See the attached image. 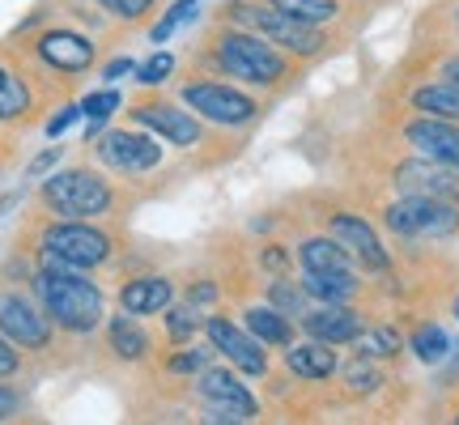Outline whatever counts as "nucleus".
I'll return each instance as SVG.
<instances>
[{
    "label": "nucleus",
    "mask_w": 459,
    "mask_h": 425,
    "mask_svg": "<svg viewBox=\"0 0 459 425\" xmlns=\"http://www.w3.org/2000/svg\"><path fill=\"white\" fill-rule=\"evenodd\" d=\"M34 290L43 298V311L68 332H94L102 324V294L99 285L68 273V264H43V273L34 281Z\"/></svg>",
    "instance_id": "obj_1"
},
{
    "label": "nucleus",
    "mask_w": 459,
    "mask_h": 425,
    "mask_svg": "<svg viewBox=\"0 0 459 425\" xmlns=\"http://www.w3.org/2000/svg\"><path fill=\"white\" fill-rule=\"evenodd\" d=\"M213 51H217V65H221V73L238 77V82L277 85L281 77H285V60H281V51L273 48L268 39L226 30V34H217Z\"/></svg>",
    "instance_id": "obj_2"
},
{
    "label": "nucleus",
    "mask_w": 459,
    "mask_h": 425,
    "mask_svg": "<svg viewBox=\"0 0 459 425\" xmlns=\"http://www.w3.org/2000/svg\"><path fill=\"white\" fill-rule=\"evenodd\" d=\"M43 204L68 221H85L111 209V187L94 170H60L43 183Z\"/></svg>",
    "instance_id": "obj_3"
},
{
    "label": "nucleus",
    "mask_w": 459,
    "mask_h": 425,
    "mask_svg": "<svg viewBox=\"0 0 459 425\" xmlns=\"http://www.w3.org/2000/svg\"><path fill=\"white\" fill-rule=\"evenodd\" d=\"M387 226L400 239H451L459 230V209H455V200L404 196L387 209Z\"/></svg>",
    "instance_id": "obj_4"
},
{
    "label": "nucleus",
    "mask_w": 459,
    "mask_h": 425,
    "mask_svg": "<svg viewBox=\"0 0 459 425\" xmlns=\"http://www.w3.org/2000/svg\"><path fill=\"white\" fill-rule=\"evenodd\" d=\"M111 256V239L85 221H60L43 234V264H68V268H94Z\"/></svg>",
    "instance_id": "obj_5"
},
{
    "label": "nucleus",
    "mask_w": 459,
    "mask_h": 425,
    "mask_svg": "<svg viewBox=\"0 0 459 425\" xmlns=\"http://www.w3.org/2000/svg\"><path fill=\"white\" fill-rule=\"evenodd\" d=\"M234 17L247 22L251 30H260L268 43L294 51V56H319L324 51V34L315 30L311 22H298V17L281 13V9H255V4H234Z\"/></svg>",
    "instance_id": "obj_6"
},
{
    "label": "nucleus",
    "mask_w": 459,
    "mask_h": 425,
    "mask_svg": "<svg viewBox=\"0 0 459 425\" xmlns=\"http://www.w3.org/2000/svg\"><path fill=\"white\" fill-rule=\"evenodd\" d=\"M183 102L200 115V119H209V124H221V128H243L255 119V102L238 94V90H230V85H217V82H196L183 90Z\"/></svg>",
    "instance_id": "obj_7"
},
{
    "label": "nucleus",
    "mask_w": 459,
    "mask_h": 425,
    "mask_svg": "<svg viewBox=\"0 0 459 425\" xmlns=\"http://www.w3.org/2000/svg\"><path fill=\"white\" fill-rule=\"evenodd\" d=\"M200 400L209 417L204 421H251L255 417V400L230 370H200Z\"/></svg>",
    "instance_id": "obj_8"
},
{
    "label": "nucleus",
    "mask_w": 459,
    "mask_h": 425,
    "mask_svg": "<svg viewBox=\"0 0 459 425\" xmlns=\"http://www.w3.org/2000/svg\"><path fill=\"white\" fill-rule=\"evenodd\" d=\"M99 158L119 175H141L162 162V145L141 132H107L99 141Z\"/></svg>",
    "instance_id": "obj_9"
},
{
    "label": "nucleus",
    "mask_w": 459,
    "mask_h": 425,
    "mask_svg": "<svg viewBox=\"0 0 459 425\" xmlns=\"http://www.w3.org/2000/svg\"><path fill=\"white\" fill-rule=\"evenodd\" d=\"M395 187L404 196H438V200H455L459 204V166L434 162V158L404 162L395 170Z\"/></svg>",
    "instance_id": "obj_10"
},
{
    "label": "nucleus",
    "mask_w": 459,
    "mask_h": 425,
    "mask_svg": "<svg viewBox=\"0 0 459 425\" xmlns=\"http://www.w3.org/2000/svg\"><path fill=\"white\" fill-rule=\"evenodd\" d=\"M204 332H209V341H213L217 353H221L230 366H238L243 375H264V370H268V358H264L260 341H255V336H247V332H238L230 319L213 315V319L204 324Z\"/></svg>",
    "instance_id": "obj_11"
},
{
    "label": "nucleus",
    "mask_w": 459,
    "mask_h": 425,
    "mask_svg": "<svg viewBox=\"0 0 459 425\" xmlns=\"http://www.w3.org/2000/svg\"><path fill=\"white\" fill-rule=\"evenodd\" d=\"M0 332H4L17 349H48V341H51L48 315H39L26 298H17V294L0 298Z\"/></svg>",
    "instance_id": "obj_12"
},
{
    "label": "nucleus",
    "mask_w": 459,
    "mask_h": 425,
    "mask_svg": "<svg viewBox=\"0 0 459 425\" xmlns=\"http://www.w3.org/2000/svg\"><path fill=\"white\" fill-rule=\"evenodd\" d=\"M132 119L136 124H145L153 128L162 141L170 145H196L200 141V124L192 111H179V107H170V102H141V107H132Z\"/></svg>",
    "instance_id": "obj_13"
},
{
    "label": "nucleus",
    "mask_w": 459,
    "mask_h": 425,
    "mask_svg": "<svg viewBox=\"0 0 459 425\" xmlns=\"http://www.w3.org/2000/svg\"><path fill=\"white\" fill-rule=\"evenodd\" d=\"M404 136H409V145H417L426 158H434V162L459 166V128H455V119H438V115H429V119L409 124Z\"/></svg>",
    "instance_id": "obj_14"
},
{
    "label": "nucleus",
    "mask_w": 459,
    "mask_h": 425,
    "mask_svg": "<svg viewBox=\"0 0 459 425\" xmlns=\"http://www.w3.org/2000/svg\"><path fill=\"white\" fill-rule=\"evenodd\" d=\"M332 239L344 247V251H353L366 268H375V273H383L387 268V251H383V243H378V234L361 217H353V212H341V217H332Z\"/></svg>",
    "instance_id": "obj_15"
},
{
    "label": "nucleus",
    "mask_w": 459,
    "mask_h": 425,
    "mask_svg": "<svg viewBox=\"0 0 459 425\" xmlns=\"http://www.w3.org/2000/svg\"><path fill=\"white\" fill-rule=\"evenodd\" d=\"M39 56L60 73H82V68L94 65V43L73 30H48L39 39Z\"/></svg>",
    "instance_id": "obj_16"
},
{
    "label": "nucleus",
    "mask_w": 459,
    "mask_h": 425,
    "mask_svg": "<svg viewBox=\"0 0 459 425\" xmlns=\"http://www.w3.org/2000/svg\"><path fill=\"white\" fill-rule=\"evenodd\" d=\"M302 327L311 332L315 341H328V344H349L358 341L361 332V315L353 307H344V302H328L324 311H311L302 319Z\"/></svg>",
    "instance_id": "obj_17"
},
{
    "label": "nucleus",
    "mask_w": 459,
    "mask_h": 425,
    "mask_svg": "<svg viewBox=\"0 0 459 425\" xmlns=\"http://www.w3.org/2000/svg\"><path fill=\"white\" fill-rule=\"evenodd\" d=\"M119 307L128 315H158L170 307V281L166 277H141V281H128L119 290Z\"/></svg>",
    "instance_id": "obj_18"
},
{
    "label": "nucleus",
    "mask_w": 459,
    "mask_h": 425,
    "mask_svg": "<svg viewBox=\"0 0 459 425\" xmlns=\"http://www.w3.org/2000/svg\"><path fill=\"white\" fill-rule=\"evenodd\" d=\"M285 361H290V370H294L298 378H332L336 375V353L328 349V341L294 344V349L285 353Z\"/></svg>",
    "instance_id": "obj_19"
},
{
    "label": "nucleus",
    "mask_w": 459,
    "mask_h": 425,
    "mask_svg": "<svg viewBox=\"0 0 459 425\" xmlns=\"http://www.w3.org/2000/svg\"><path fill=\"white\" fill-rule=\"evenodd\" d=\"M302 268L307 273H349V251L336 239H311L302 243Z\"/></svg>",
    "instance_id": "obj_20"
},
{
    "label": "nucleus",
    "mask_w": 459,
    "mask_h": 425,
    "mask_svg": "<svg viewBox=\"0 0 459 425\" xmlns=\"http://www.w3.org/2000/svg\"><path fill=\"white\" fill-rule=\"evenodd\" d=\"M302 290H307V298H319V302H349L358 294V281H353V273H307Z\"/></svg>",
    "instance_id": "obj_21"
},
{
    "label": "nucleus",
    "mask_w": 459,
    "mask_h": 425,
    "mask_svg": "<svg viewBox=\"0 0 459 425\" xmlns=\"http://www.w3.org/2000/svg\"><path fill=\"white\" fill-rule=\"evenodd\" d=\"M412 107L426 115H438V119H455L459 124V85L443 82V85H426L412 94Z\"/></svg>",
    "instance_id": "obj_22"
},
{
    "label": "nucleus",
    "mask_w": 459,
    "mask_h": 425,
    "mask_svg": "<svg viewBox=\"0 0 459 425\" xmlns=\"http://www.w3.org/2000/svg\"><path fill=\"white\" fill-rule=\"evenodd\" d=\"M247 327H251V336L260 344H290L294 341L285 315L273 311V307H251V311H247Z\"/></svg>",
    "instance_id": "obj_23"
},
{
    "label": "nucleus",
    "mask_w": 459,
    "mask_h": 425,
    "mask_svg": "<svg viewBox=\"0 0 459 425\" xmlns=\"http://www.w3.org/2000/svg\"><path fill=\"white\" fill-rule=\"evenodd\" d=\"M111 349L119 353L124 361H136V358H145V349H149V336L136 327V319H132L128 311L124 315H115L111 319Z\"/></svg>",
    "instance_id": "obj_24"
},
{
    "label": "nucleus",
    "mask_w": 459,
    "mask_h": 425,
    "mask_svg": "<svg viewBox=\"0 0 459 425\" xmlns=\"http://www.w3.org/2000/svg\"><path fill=\"white\" fill-rule=\"evenodd\" d=\"M412 353H417L421 361H429V366H434V361H443L446 353H451V336H446V332H443L438 324L417 327V332H412Z\"/></svg>",
    "instance_id": "obj_25"
},
{
    "label": "nucleus",
    "mask_w": 459,
    "mask_h": 425,
    "mask_svg": "<svg viewBox=\"0 0 459 425\" xmlns=\"http://www.w3.org/2000/svg\"><path fill=\"white\" fill-rule=\"evenodd\" d=\"M30 111V90H26V82L22 77H13V73H4L0 77V119H17V115Z\"/></svg>",
    "instance_id": "obj_26"
},
{
    "label": "nucleus",
    "mask_w": 459,
    "mask_h": 425,
    "mask_svg": "<svg viewBox=\"0 0 459 425\" xmlns=\"http://www.w3.org/2000/svg\"><path fill=\"white\" fill-rule=\"evenodd\" d=\"M273 9H281V13L298 17V22H311V26H319V22H328V17H336V4L332 0H268Z\"/></svg>",
    "instance_id": "obj_27"
},
{
    "label": "nucleus",
    "mask_w": 459,
    "mask_h": 425,
    "mask_svg": "<svg viewBox=\"0 0 459 425\" xmlns=\"http://www.w3.org/2000/svg\"><path fill=\"white\" fill-rule=\"evenodd\" d=\"M358 353L361 358H392V353H400V332H395V327L358 332Z\"/></svg>",
    "instance_id": "obj_28"
},
{
    "label": "nucleus",
    "mask_w": 459,
    "mask_h": 425,
    "mask_svg": "<svg viewBox=\"0 0 459 425\" xmlns=\"http://www.w3.org/2000/svg\"><path fill=\"white\" fill-rule=\"evenodd\" d=\"M115 107H119V94H115V90H102V94H90V99L82 102V115H85V119H90V141H94V132L102 128V119H107V115H111Z\"/></svg>",
    "instance_id": "obj_29"
},
{
    "label": "nucleus",
    "mask_w": 459,
    "mask_h": 425,
    "mask_svg": "<svg viewBox=\"0 0 459 425\" xmlns=\"http://www.w3.org/2000/svg\"><path fill=\"white\" fill-rule=\"evenodd\" d=\"M196 327H200L196 307H175V311H166V332H170V341L175 344L192 341V336H196Z\"/></svg>",
    "instance_id": "obj_30"
},
{
    "label": "nucleus",
    "mask_w": 459,
    "mask_h": 425,
    "mask_svg": "<svg viewBox=\"0 0 459 425\" xmlns=\"http://www.w3.org/2000/svg\"><path fill=\"white\" fill-rule=\"evenodd\" d=\"M196 0H175V4H170V13L162 17V22H158V26H153V43H166V39H170V34L179 30L183 22H187V17H196Z\"/></svg>",
    "instance_id": "obj_31"
},
{
    "label": "nucleus",
    "mask_w": 459,
    "mask_h": 425,
    "mask_svg": "<svg viewBox=\"0 0 459 425\" xmlns=\"http://www.w3.org/2000/svg\"><path fill=\"white\" fill-rule=\"evenodd\" d=\"M170 68H175V60H170L166 51H158L153 60H145V65L136 68V82L141 85H162L166 77H170Z\"/></svg>",
    "instance_id": "obj_32"
},
{
    "label": "nucleus",
    "mask_w": 459,
    "mask_h": 425,
    "mask_svg": "<svg viewBox=\"0 0 459 425\" xmlns=\"http://www.w3.org/2000/svg\"><path fill=\"white\" fill-rule=\"evenodd\" d=\"M302 298H307V290H294V285H285V281L273 285V307H277V311L302 315Z\"/></svg>",
    "instance_id": "obj_33"
},
{
    "label": "nucleus",
    "mask_w": 459,
    "mask_h": 425,
    "mask_svg": "<svg viewBox=\"0 0 459 425\" xmlns=\"http://www.w3.org/2000/svg\"><path fill=\"white\" fill-rule=\"evenodd\" d=\"M204 366H209V349H187L179 358H170V370H175V375H200Z\"/></svg>",
    "instance_id": "obj_34"
},
{
    "label": "nucleus",
    "mask_w": 459,
    "mask_h": 425,
    "mask_svg": "<svg viewBox=\"0 0 459 425\" xmlns=\"http://www.w3.org/2000/svg\"><path fill=\"white\" fill-rule=\"evenodd\" d=\"M99 4L111 9L115 17H128V22H136V17H145L153 9V0H99Z\"/></svg>",
    "instance_id": "obj_35"
},
{
    "label": "nucleus",
    "mask_w": 459,
    "mask_h": 425,
    "mask_svg": "<svg viewBox=\"0 0 459 425\" xmlns=\"http://www.w3.org/2000/svg\"><path fill=\"white\" fill-rule=\"evenodd\" d=\"M349 383H353V392H375V387L383 383V378H378L375 366H366V361H358V366L349 370Z\"/></svg>",
    "instance_id": "obj_36"
},
{
    "label": "nucleus",
    "mask_w": 459,
    "mask_h": 425,
    "mask_svg": "<svg viewBox=\"0 0 459 425\" xmlns=\"http://www.w3.org/2000/svg\"><path fill=\"white\" fill-rule=\"evenodd\" d=\"M77 115H82V107H65V111H60V115H56V119L48 124V136H65V132L77 124Z\"/></svg>",
    "instance_id": "obj_37"
},
{
    "label": "nucleus",
    "mask_w": 459,
    "mask_h": 425,
    "mask_svg": "<svg viewBox=\"0 0 459 425\" xmlns=\"http://www.w3.org/2000/svg\"><path fill=\"white\" fill-rule=\"evenodd\" d=\"M17 370V349L13 341H0V378H9Z\"/></svg>",
    "instance_id": "obj_38"
},
{
    "label": "nucleus",
    "mask_w": 459,
    "mask_h": 425,
    "mask_svg": "<svg viewBox=\"0 0 459 425\" xmlns=\"http://www.w3.org/2000/svg\"><path fill=\"white\" fill-rule=\"evenodd\" d=\"M128 73H136L132 60H111V65L102 68V77H107V82H119V77H128Z\"/></svg>",
    "instance_id": "obj_39"
},
{
    "label": "nucleus",
    "mask_w": 459,
    "mask_h": 425,
    "mask_svg": "<svg viewBox=\"0 0 459 425\" xmlns=\"http://www.w3.org/2000/svg\"><path fill=\"white\" fill-rule=\"evenodd\" d=\"M60 162V145L56 149H48V153H39V158H34L30 162V175H43V170H51V166Z\"/></svg>",
    "instance_id": "obj_40"
},
{
    "label": "nucleus",
    "mask_w": 459,
    "mask_h": 425,
    "mask_svg": "<svg viewBox=\"0 0 459 425\" xmlns=\"http://www.w3.org/2000/svg\"><path fill=\"white\" fill-rule=\"evenodd\" d=\"M13 409H17V395L9 387H0V417H9Z\"/></svg>",
    "instance_id": "obj_41"
},
{
    "label": "nucleus",
    "mask_w": 459,
    "mask_h": 425,
    "mask_svg": "<svg viewBox=\"0 0 459 425\" xmlns=\"http://www.w3.org/2000/svg\"><path fill=\"white\" fill-rule=\"evenodd\" d=\"M443 77H446L451 85H459V56H451V60L443 65Z\"/></svg>",
    "instance_id": "obj_42"
},
{
    "label": "nucleus",
    "mask_w": 459,
    "mask_h": 425,
    "mask_svg": "<svg viewBox=\"0 0 459 425\" xmlns=\"http://www.w3.org/2000/svg\"><path fill=\"white\" fill-rule=\"evenodd\" d=\"M264 264H268V268H285V251H277V247L264 251Z\"/></svg>",
    "instance_id": "obj_43"
},
{
    "label": "nucleus",
    "mask_w": 459,
    "mask_h": 425,
    "mask_svg": "<svg viewBox=\"0 0 459 425\" xmlns=\"http://www.w3.org/2000/svg\"><path fill=\"white\" fill-rule=\"evenodd\" d=\"M213 298H217L213 285H200V290H192V302H213Z\"/></svg>",
    "instance_id": "obj_44"
},
{
    "label": "nucleus",
    "mask_w": 459,
    "mask_h": 425,
    "mask_svg": "<svg viewBox=\"0 0 459 425\" xmlns=\"http://www.w3.org/2000/svg\"><path fill=\"white\" fill-rule=\"evenodd\" d=\"M455 315H459V298H455Z\"/></svg>",
    "instance_id": "obj_45"
},
{
    "label": "nucleus",
    "mask_w": 459,
    "mask_h": 425,
    "mask_svg": "<svg viewBox=\"0 0 459 425\" xmlns=\"http://www.w3.org/2000/svg\"><path fill=\"white\" fill-rule=\"evenodd\" d=\"M0 77H4V68H0Z\"/></svg>",
    "instance_id": "obj_46"
},
{
    "label": "nucleus",
    "mask_w": 459,
    "mask_h": 425,
    "mask_svg": "<svg viewBox=\"0 0 459 425\" xmlns=\"http://www.w3.org/2000/svg\"><path fill=\"white\" fill-rule=\"evenodd\" d=\"M455 421H459V417H455Z\"/></svg>",
    "instance_id": "obj_47"
}]
</instances>
